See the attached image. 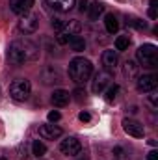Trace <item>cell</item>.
<instances>
[{"instance_id":"20","label":"cell","mask_w":158,"mask_h":160,"mask_svg":"<svg viewBox=\"0 0 158 160\" xmlns=\"http://www.w3.org/2000/svg\"><path fill=\"white\" fill-rule=\"evenodd\" d=\"M69 45H71V48L75 52H82L86 48V41H84V38H80V36H73L69 39Z\"/></svg>"},{"instance_id":"21","label":"cell","mask_w":158,"mask_h":160,"mask_svg":"<svg viewBox=\"0 0 158 160\" xmlns=\"http://www.w3.org/2000/svg\"><path fill=\"white\" fill-rule=\"evenodd\" d=\"M119 88L117 84H110L108 86V89H106V95H104V99L108 101V102H112V101H116V97L119 95Z\"/></svg>"},{"instance_id":"31","label":"cell","mask_w":158,"mask_h":160,"mask_svg":"<svg viewBox=\"0 0 158 160\" xmlns=\"http://www.w3.org/2000/svg\"><path fill=\"white\" fill-rule=\"evenodd\" d=\"M73 95H75V99H77V101H82V99H86V91H84V89H77Z\"/></svg>"},{"instance_id":"25","label":"cell","mask_w":158,"mask_h":160,"mask_svg":"<svg viewBox=\"0 0 158 160\" xmlns=\"http://www.w3.org/2000/svg\"><path fill=\"white\" fill-rule=\"evenodd\" d=\"M156 8H158V0H151V2H149V17H151V19H156L158 17Z\"/></svg>"},{"instance_id":"1","label":"cell","mask_w":158,"mask_h":160,"mask_svg":"<svg viewBox=\"0 0 158 160\" xmlns=\"http://www.w3.org/2000/svg\"><path fill=\"white\" fill-rule=\"evenodd\" d=\"M37 47L28 39H17L9 45V50H7V56H9V62L13 65H22L30 60H36L37 58Z\"/></svg>"},{"instance_id":"13","label":"cell","mask_w":158,"mask_h":160,"mask_svg":"<svg viewBox=\"0 0 158 160\" xmlns=\"http://www.w3.org/2000/svg\"><path fill=\"white\" fill-rule=\"evenodd\" d=\"M39 136L45 140H56L62 136V128L56 125H41L39 127Z\"/></svg>"},{"instance_id":"28","label":"cell","mask_w":158,"mask_h":160,"mask_svg":"<svg viewBox=\"0 0 158 160\" xmlns=\"http://www.w3.org/2000/svg\"><path fill=\"white\" fill-rule=\"evenodd\" d=\"M112 153H114V157H116V158H125V149H123V147H114V151H112Z\"/></svg>"},{"instance_id":"23","label":"cell","mask_w":158,"mask_h":160,"mask_svg":"<svg viewBox=\"0 0 158 160\" xmlns=\"http://www.w3.org/2000/svg\"><path fill=\"white\" fill-rule=\"evenodd\" d=\"M130 47V38L128 36H119L116 39V50H126Z\"/></svg>"},{"instance_id":"17","label":"cell","mask_w":158,"mask_h":160,"mask_svg":"<svg viewBox=\"0 0 158 160\" xmlns=\"http://www.w3.org/2000/svg\"><path fill=\"white\" fill-rule=\"evenodd\" d=\"M104 26H106V32H110V34H116L119 30V21L117 17L114 15V13H108L106 17H104Z\"/></svg>"},{"instance_id":"22","label":"cell","mask_w":158,"mask_h":160,"mask_svg":"<svg viewBox=\"0 0 158 160\" xmlns=\"http://www.w3.org/2000/svg\"><path fill=\"white\" fill-rule=\"evenodd\" d=\"M32 153L37 157V158H43V155L47 153V147H45V143L39 142V140H36L34 143H32Z\"/></svg>"},{"instance_id":"18","label":"cell","mask_w":158,"mask_h":160,"mask_svg":"<svg viewBox=\"0 0 158 160\" xmlns=\"http://www.w3.org/2000/svg\"><path fill=\"white\" fill-rule=\"evenodd\" d=\"M60 32H63V34H67V36H78L80 22L78 21H65V22H63V28H62Z\"/></svg>"},{"instance_id":"26","label":"cell","mask_w":158,"mask_h":160,"mask_svg":"<svg viewBox=\"0 0 158 160\" xmlns=\"http://www.w3.org/2000/svg\"><path fill=\"white\" fill-rule=\"evenodd\" d=\"M151 95H149V104L153 106V108H156L158 106V93H156V89H153V91H149Z\"/></svg>"},{"instance_id":"16","label":"cell","mask_w":158,"mask_h":160,"mask_svg":"<svg viewBox=\"0 0 158 160\" xmlns=\"http://www.w3.org/2000/svg\"><path fill=\"white\" fill-rule=\"evenodd\" d=\"M104 13V4L102 2H91L89 6H87V15H89V19L91 21H97L99 19V15H102Z\"/></svg>"},{"instance_id":"5","label":"cell","mask_w":158,"mask_h":160,"mask_svg":"<svg viewBox=\"0 0 158 160\" xmlns=\"http://www.w3.org/2000/svg\"><path fill=\"white\" fill-rule=\"evenodd\" d=\"M112 84V71H99L93 78V84H91V91L93 93H102L108 86Z\"/></svg>"},{"instance_id":"12","label":"cell","mask_w":158,"mask_h":160,"mask_svg":"<svg viewBox=\"0 0 158 160\" xmlns=\"http://www.w3.org/2000/svg\"><path fill=\"white\" fill-rule=\"evenodd\" d=\"M119 63L117 50H104L102 52V65L106 67V71H114Z\"/></svg>"},{"instance_id":"15","label":"cell","mask_w":158,"mask_h":160,"mask_svg":"<svg viewBox=\"0 0 158 160\" xmlns=\"http://www.w3.org/2000/svg\"><path fill=\"white\" fill-rule=\"evenodd\" d=\"M75 2H77V0H47V4H48L52 9L60 11V13H65V11L73 9Z\"/></svg>"},{"instance_id":"10","label":"cell","mask_w":158,"mask_h":160,"mask_svg":"<svg viewBox=\"0 0 158 160\" xmlns=\"http://www.w3.org/2000/svg\"><path fill=\"white\" fill-rule=\"evenodd\" d=\"M41 80H43L45 84H60V82H62V73H60L58 67L47 65V67L43 69V73H41Z\"/></svg>"},{"instance_id":"7","label":"cell","mask_w":158,"mask_h":160,"mask_svg":"<svg viewBox=\"0 0 158 160\" xmlns=\"http://www.w3.org/2000/svg\"><path fill=\"white\" fill-rule=\"evenodd\" d=\"M60 151L63 153V155H67V157H77L80 155V151H82V145H80V142L77 138H65V140H62V143H60Z\"/></svg>"},{"instance_id":"29","label":"cell","mask_w":158,"mask_h":160,"mask_svg":"<svg viewBox=\"0 0 158 160\" xmlns=\"http://www.w3.org/2000/svg\"><path fill=\"white\" fill-rule=\"evenodd\" d=\"M63 22H65V21H62V19H52V26H54V30L60 32V30L63 28Z\"/></svg>"},{"instance_id":"8","label":"cell","mask_w":158,"mask_h":160,"mask_svg":"<svg viewBox=\"0 0 158 160\" xmlns=\"http://www.w3.org/2000/svg\"><path fill=\"white\" fill-rule=\"evenodd\" d=\"M123 128L128 136H134V138H143V134H145L143 125L136 119H128V118L123 119Z\"/></svg>"},{"instance_id":"3","label":"cell","mask_w":158,"mask_h":160,"mask_svg":"<svg viewBox=\"0 0 158 160\" xmlns=\"http://www.w3.org/2000/svg\"><path fill=\"white\" fill-rule=\"evenodd\" d=\"M136 58H138V62L143 65V67H156L158 63V48L155 45H151V43H145V45H141L138 50H136Z\"/></svg>"},{"instance_id":"19","label":"cell","mask_w":158,"mask_h":160,"mask_svg":"<svg viewBox=\"0 0 158 160\" xmlns=\"http://www.w3.org/2000/svg\"><path fill=\"white\" fill-rule=\"evenodd\" d=\"M138 69H140V65H138L136 62L128 60V62H125L123 73H125V77H128V78H136V77H138Z\"/></svg>"},{"instance_id":"33","label":"cell","mask_w":158,"mask_h":160,"mask_svg":"<svg viewBox=\"0 0 158 160\" xmlns=\"http://www.w3.org/2000/svg\"><path fill=\"white\" fill-rule=\"evenodd\" d=\"M147 160H158V151H151L147 155Z\"/></svg>"},{"instance_id":"27","label":"cell","mask_w":158,"mask_h":160,"mask_svg":"<svg viewBox=\"0 0 158 160\" xmlns=\"http://www.w3.org/2000/svg\"><path fill=\"white\" fill-rule=\"evenodd\" d=\"M47 118H48L50 123H54V121H60L62 116H60V112H58V110H52V112H48V116H47Z\"/></svg>"},{"instance_id":"30","label":"cell","mask_w":158,"mask_h":160,"mask_svg":"<svg viewBox=\"0 0 158 160\" xmlns=\"http://www.w3.org/2000/svg\"><path fill=\"white\" fill-rule=\"evenodd\" d=\"M87 6H89V2L87 0H78V9L84 13V11H87Z\"/></svg>"},{"instance_id":"2","label":"cell","mask_w":158,"mask_h":160,"mask_svg":"<svg viewBox=\"0 0 158 160\" xmlns=\"http://www.w3.org/2000/svg\"><path fill=\"white\" fill-rule=\"evenodd\" d=\"M93 75V65L86 58H75L69 63V77L75 84H86Z\"/></svg>"},{"instance_id":"14","label":"cell","mask_w":158,"mask_h":160,"mask_svg":"<svg viewBox=\"0 0 158 160\" xmlns=\"http://www.w3.org/2000/svg\"><path fill=\"white\" fill-rule=\"evenodd\" d=\"M50 99H52V104H54V106L62 108V106H67V104H69V101H71V93L65 91V89H54V93H52Z\"/></svg>"},{"instance_id":"4","label":"cell","mask_w":158,"mask_h":160,"mask_svg":"<svg viewBox=\"0 0 158 160\" xmlns=\"http://www.w3.org/2000/svg\"><path fill=\"white\" fill-rule=\"evenodd\" d=\"M30 91H32V86L26 78H19L15 80L11 86H9V95L13 101H26L30 97Z\"/></svg>"},{"instance_id":"32","label":"cell","mask_w":158,"mask_h":160,"mask_svg":"<svg viewBox=\"0 0 158 160\" xmlns=\"http://www.w3.org/2000/svg\"><path fill=\"white\" fill-rule=\"evenodd\" d=\"M78 119L84 121V123H87V121L91 119V116H89V112H80V114H78Z\"/></svg>"},{"instance_id":"34","label":"cell","mask_w":158,"mask_h":160,"mask_svg":"<svg viewBox=\"0 0 158 160\" xmlns=\"http://www.w3.org/2000/svg\"><path fill=\"white\" fill-rule=\"evenodd\" d=\"M0 160H6V158H0Z\"/></svg>"},{"instance_id":"6","label":"cell","mask_w":158,"mask_h":160,"mask_svg":"<svg viewBox=\"0 0 158 160\" xmlns=\"http://www.w3.org/2000/svg\"><path fill=\"white\" fill-rule=\"evenodd\" d=\"M37 26H39V17L36 13H26L19 21V30L24 34H34L37 30Z\"/></svg>"},{"instance_id":"9","label":"cell","mask_w":158,"mask_h":160,"mask_svg":"<svg viewBox=\"0 0 158 160\" xmlns=\"http://www.w3.org/2000/svg\"><path fill=\"white\" fill-rule=\"evenodd\" d=\"M156 84H158V77H156V75H143V77H138L136 88H138L140 91L147 93V91L156 89Z\"/></svg>"},{"instance_id":"24","label":"cell","mask_w":158,"mask_h":160,"mask_svg":"<svg viewBox=\"0 0 158 160\" xmlns=\"http://www.w3.org/2000/svg\"><path fill=\"white\" fill-rule=\"evenodd\" d=\"M126 24H130V26H134V28H138V30H145V28H147V22H145V21H141V19H136V17L128 19V21H126Z\"/></svg>"},{"instance_id":"11","label":"cell","mask_w":158,"mask_h":160,"mask_svg":"<svg viewBox=\"0 0 158 160\" xmlns=\"http://www.w3.org/2000/svg\"><path fill=\"white\" fill-rule=\"evenodd\" d=\"M34 6V0H9V8L15 15H26L30 13Z\"/></svg>"}]
</instances>
